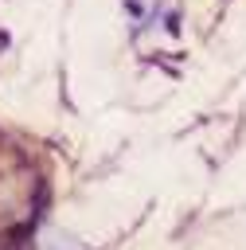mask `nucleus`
<instances>
[{
    "label": "nucleus",
    "instance_id": "nucleus-1",
    "mask_svg": "<svg viewBox=\"0 0 246 250\" xmlns=\"http://www.w3.org/2000/svg\"><path fill=\"white\" fill-rule=\"evenodd\" d=\"M0 43H4V39H0Z\"/></svg>",
    "mask_w": 246,
    "mask_h": 250
}]
</instances>
